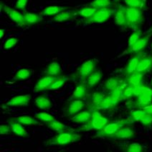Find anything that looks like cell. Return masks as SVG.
Here are the masks:
<instances>
[{"mask_svg":"<svg viewBox=\"0 0 152 152\" xmlns=\"http://www.w3.org/2000/svg\"><path fill=\"white\" fill-rule=\"evenodd\" d=\"M81 139V136L75 134L72 131H65L59 133L54 136L53 139L48 140L45 143L47 146H64L71 144L72 143L77 142Z\"/></svg>","mask_w":152,"mask_h":152,"instance_id":"1","label":"cell"},{"mask_svg":"<svg viewBox=\"0 0 152 152\" xmlns=\"http://www.w3.org/2000/svg\"><path fill=\"white\" fill-rule=\"evenodd\" d=\"M127 15V27L137 28L141 26L144 20L142 10L126 7Z\"/></svg>","mask_w":152,"mask_h":152,"instance_id":"2","label":"cell"},{"mask_svg":"<svg viewBox=\"0 0 152 152\" xmlns=\"http://www.w3.org/2000/svg\"><path fill=\"white\" fill-rule=\"evenodd\" d=\"M132 120H129V119H124V120H117L115 122H108L105 127H103L101 131H99L98 135L102 137L111 138L121 128L124 127L126 124L132 123Z\"/></svg>","mask_w":152,"mask_h":152,"instance_id":"3","label":"cell"},{"mask_svg":"<svg viewBox=\"0 0 152 152\" xmlns=\"http://www.w3.org/2000/svg\"><path fill=\"white\" fill-rule=\"evenodd\" d=\"M115 10L111 7H105L97 10L96 13L91 18L85 19V22L87 23L102 24L109 20L110 17L115 14Z\"/></svg>","mask_w":152,"mask_h":152,"instance_id":"4","label":"cell"},{"mask_svg":"<svg viewBox=\"0 0 152 152\" xmlns=\"http://www.w3.org/2000/svg\"><path fill=\"white\" fill-rule=\"evenodd\" d=\"M96 70H97V62L93 59H90L82 63V65L77 69L76 74L80 78L85 79L88 78Z\"/></svg>","mask_w":152,"mask_h":152,"instance_id":"5","label":"cell"},{"mask_svg":"<svg viewBox=\"0 0 152 152\" xmlns=\"http://www.w3.org/2000/svg\"><path fill=\"white\" fill-rule=\"evenodd\" d=\"M108 123V119L102 116L101 113L98 111H94L92 113V117L91 120L88 122V128L86 130L94 129L96 131H101Z\"/></svg>","mask_w":152,"mask_h":152,"instance_id":"6","label":"cell"},{"mask_svg":"<svg viewBox=\"0 0 152 152\" xmlns=\"http://www.w3.org/2000/svg\"><path fill=\"white\" fill-rule=\"evenodd\" d=\"M2 10H4V13L10 17V18L11 19L12 21L16 22L17 25L22 27L27 26L25 24V20H24L23 14L20 13V12H18L16 10L9 7L7 5H4V6L2 7Z\"/></svg>","mask_w":152,"mask_h":152,"instance_id":"7","label":"cell"},{"mask_svg":"<svg viewBox=\"0 0 152 152\" xmlns=\"http://www.w3.org/2000/svg\"><path fill=\"white\" fill-rule=\"evenodd\" d=\"M152 103V88L146 86L144 90L138 97V105L141 109H144Z\"/></svg>","mask_w":152,"mask_h":152,"instance_id":"8","label":"cell"},{"mask_svg":"<svg viewBox=\"0 0 152 152\" xmlns=\"http://www.w3.org/2000/svg\"><path fill=\"white\" fill-rule=\"evenodd\" d=\"M31 100V95L30 94L17 95L10 99L6 105L9 107H25L29 105Z\"/></svg>","mask_w":152,"mask_h":152,"instance_id":"9","label":"cell"},{"mask_svg":"<svg viewBox=\"0 0 152 152\" xmlns=\"http://www.w3.org/2000/svg\"><path fill=\"white\" fill-rule=\"evenodd\" d=\"M58 77H53V76L49 75H46L42 77L36 84L34 89V91L36 92H39V91H42L46 89L48 90V87L58 79Z\"/></svg>","mask_w":152,"mask_h":152,"instance_id":"10","label":"cell"},{"mask_svg":"<svg viewBox=\"0 0 152 152\" xmlns=\"http://www.w3.org/2000/svg\"><path fill=\"white\" fill-rule=\"evenodd\" d=\"M114 20L118 26L127 27V15L126 7L119 5L114 14Z\"/></svg>","mask_w":152,"mask_h":152,"instance_id":"11","label":"cell"},{"mask_svg":"<svg viewBox=\"0 0 152 152\" xmlns=\"http://www.w3.org/2000/svg\"><path fill=\"white\" fill-rule=\"evenodd\" d=\"M152 35V32L146 34V35L141 36L140 39L131 48L127 50L128 53H139L144 49L147 46L150 38Z\"/></svg>","mask_w":152,"mask_h":152,"instance_id":"12","label":"cell"},{"mask_svg":"<svg viewBox=\"0 0 152 152\" xmlns=\"http://www.w3.org/2000/svg\"><path fill=\"white\" fill-rule=\"evenodd\" d=\"M135 131L130 127H122L115 133L111 137L118 141H124V140L130 139L135 136Z\"/></svg>","mask_w":152,"mask_h":152,"instance_id":"13","label":"cell"},{"mask_svg":"<svg viewBox=\"0 0 152 152\" xmlns=\"http://www.w3.org/2000/svg\"><path fill=\"white\" fill-rule=\"evenodd\" d=\"M152 68V56L148 55L140 58L136 72L138 73L146 74Z\"/></svg>","mask_w":152,"mask_h":152,"instance_id":"14","label":"cell"},{"mask_svg":"<svg viewBox=\"0 0 152 152\" xmlns=\"http://www.w3.org/2000/svg\"><path fill=\"white\" fill-rule=\"evenodd\" d=\"M9 125L11 128L12 134H15V136L22 138H27L29 136L28 133L26 131L24 125H22V124L17 121L10 120V121H9Z\"/></svg>","mask_w":152,"mask_h":152,"instance_id":"15","label":"cell"},{"mask_svg":"<svg viewBox=\"0 0 152 152\" xmlns=\"http://www.w3.org/2000/svg\"><path fill=\"white\" fill-rule=\"evenodd\" d=\"M121 102L120 100L115 99V98L111 97L108 95L106 97L101 103H99L96 105V108L98 110H109V109H113L117 106L119 103Z\"/></svg>","mask_w":152,"mask_h":152,"instance_id":"16","label":"cell"},{"mask_svg":"<svg viewBox=\"0 0 152 152\" xmlns=\"http://www.w3.org/2000/svg\"><path fill=\"white\" fill-rule=\"evenodd\" d=\"M77 11L78 10H64V11H62L61 13H58V15H55L54 18H53V20L57 22H67L75 18V15L77 14Z\"/></svg>","mask_w":152,"mask_h":152,"instance_id":"17","label":"cell"},{"mask_svg":"<svg viewBox=\"0 0 152 152\" xmlns=\"http://www.w3.org/2000/svg\"><path fill=\"white\" fill-rule=\"evenodd\" d=\"M144 74L138 73V72H134V73L129 74L127 76L126 79L127 85L132 86V87H137V86L142 84V81L144 79Z\"/></svg>","mask_w":152,"mask_h":152,"instance_id":"18","label":"cell"},{"mask_svg":"<svg viewBox=\"0 0 152 152\" xmlns=\"http://www.w3.org/2000/svg\"><path fill=\"white\" fill-rule=\"evenodd\" d=\"M91 117H92V113L86 110V111H82L75 114L70 118V120L75 123L86 124L91 120Z\"/></svg>","mask_w":152,"mask_h":152,"instance_id":"19","label":"cell"},{"mask_svg":"<svg viewBox=\"0 0 152 152\" xmlns=\"http://www.w3.org/2000/svg\"><path fill=\"white\" fill-rule=\"evenodd\" d=\"M34 105L37 107V108L41 109V110H49L53 106V103L47 96L40 95L36 97L34 100Z\"/></svg>","mask_w":152,"mask_h":152,"instance_id":"20","label":"cell"},{"mask_svg":"<svg viewBox=\"0 0 152 152\" xmlns=\"http://www.w3.org/2000/svg\"><path fill=\"white\" fill-rule=\"evenodd\" d=\"M23 18L25 20L26 25H34L42 21L43 18L42 15L37 13H27L25 12L23 13Z\"/></svg>","mask_w":152,"mask_h":152,"instance_id":"21","label":"cell"},{"mask_svg":"<svg viewBox=\"0 0 152 152\" xmlns=\"http://www.w3.org/2000/svg\"><path fill=\"white\" fill-rule=\"evenodd\" d=\"M45 74L53 77H59L61 74V67L60 63L56 61H52L46 66Z\"/></svg>","mask_w":152,"mask_h":152,"instance_id":"22","label":"cell"},{"mask_svg":"<svg viewBox=\"0 0 152 152\" xmlns=\"http://www.w3.org/2000/svg\"><path fill=\"white\" fill-rule=\"evenodd\" d=\"M85 106L83 102L81 100H73L69 105L68 112L70 115H75V114L80 113Z\"/></svg>","mask_w":152,"mask_h":152,"instance_id":"23","label":"cell"},{"mask_svg":"<svg viewBox=\"0 0 152 152\" xmlns=\"http://www.w3.org/2000/svg\"><path fill=\"white\" fill-rule=\"evenodd\" d=\"M88 86L87 84L80 83L76 86L75 89H74L72 94V99L73 100H81L86 97L87 94Z\"/></svg>","mask_w":152,"mask_h":152,"instance_id":"24","label":"cell"},{"mask_svg":"<svg viewBox=\"0 0 152 152\" xmlns=\"http://www.w3.org/2000/svg\"><path fill=\"white\" fill-rule=\"evenodd\" d=\"M102 77H103V74H102L101 71L96 70V72H93L87 78L86 84H87L88 87L93 88L96 87L98 83L101 82Z\"/></svg>","mask_w":152,"mask_h":152,"instance_id":"25","label":"cell"},{"mask_svg":"<svg viewBox=\"0 0 152 152\" xmlns=\"http://www.w3.org/2000/svg\"><path fill=\"white\" fill-rule=\"evenodd\" d=\"M122 83H124V81H122L121 79L118 77H110L105 82L104 87L107 91H112L118 88Z\"/></svg>","mask_w":152,"mask_h":152,"instance_id":"26","label":"cell"},{"mask_svg":"<svg viewBox=\"0 0 152 152\" xmlns=\"http://www.w3.org/2000/svg\"><path fill=\"white\" fill-rule=\"evenodd\" d=\"M67 9H68L67 7H63L60 6H49L42 10V15L43 16H55Z\"/></svg>","mask_w":152,"mask_h":152,"instance_id":"27","label":"cell"},{"mask_svg":"<svg viewBox=\"0 0 152 152\" xmlns=\"http://www.w3.org/2000/svg\"><path fill=\"white\" fill-rule=\"evenodd\" d=\"M139 60L140 58L138 56H135L131 58L130 61L128 62L127 65L126 66L125 69H124V74L128 76L135 72L136 69H137L138 64H139Z\"/></svg>","mask_w":152,"mask_h":152,"instance_id":"28","label":"cell"},{"mask_svg":"<svg viewBox=\"0 0 152 152\" xmlns=\"http://www.w3.org/2000/svg\"><path fill=\"white\" fill-rule=\"evenodd\" d=\"M15 121L20 122V123L25 125L33 126L38 124V122L33 117L29 116V115H22V116L17 117L15 119Z\"/></svg>","mask_w":152,"mask_h":152,"instance_id":"29","label":"cell"},{"mask_svg":"<svg viewBox=\"0 0 152 152\" xmlns=\"http://www.w3.org/2000/svg\"><path fill=\"white\" fill-rule=\"evenodd\" d=\"M31 71L27 68L20 69L15 74V79L17 81H23L31 77Z\"/></svg>","mask_w":152,"mask_h":152,"instance_id":"30","label":"cell"},{"mask_svg":"<svg viewBox=\"0 0 152 152\" xmlns=\"http://www.w3.org/2000/svg\"><path fill=\"white\" fill-rule=\"evenodd\" d=\"M48 128L59 134V133H62L63 131L68 130V127L66 125H65V124L62 123L61 122L55 120V121L52 122L51 123L48 125Z\"/></svg>","mask_w":152,"mask_h":152,"instance_id":"31","label":"cell"},{"mask_svg":"<svg viewBox=\"0 0 152 152\" xmlns=\"http://www.w3.org/2000/svg\"><path fill=\"white\" fill-rule=\"evenodd\" d=\"M35 117L39 121L42 122L45 124H48V125H49L52 122L55 121L56 120L53 115H52L48 113H45V112L37 113L35 115Z\"/></svg>","mask_w":152,"mask_h":152,"instance_id":"32","label":"cell"},{"mask_svg":"<svg viewBox=\"0 0 152 152\" xmlns=\"http://www.w3.org/2000/svg\"><path fill=\"white\" fill-rule=\"evenodd\" d=\"M127 7L142 10L146 7V0H124Z\"/></svg>","mask_w":152,"mask_h":152,"instance_id":"33","label":"cell"},{"mask_svg":"<svg viewBox=\"0 0 152 152\" xmlns=\"http://www.w3.org/2000/svg\"><path fill=\"white\" fill-rule=\"evenodd\" d=\"M97 11V9L93 7H86L82 9L79 10L77 11V15H79L81 17H83L86 19H88L93 16L96 12Z\"/></svg>","mask_w":152,"mask_h":152,"instance_id":"34","label":"cell"},{"mask_svg":"<svg viewBox=\"0 0 152 152\" xmlns=\"http://www.w3.org/2000/svg\"><path fill=\"white\" fill-rule=\"evenodd\" d=\"M68 78L65 77H58V79L48 87V90H58L65 85Z\"/></svg>","mask_w":152,"mask_h":152,"instance_id":"35","label":"cell"},{"mask_svg":"<svg viewBox=\"0 0 152 152\" xmlns=\"http://www.w3.org/2000/svg\"><path fill=\"white\" fill-rule=\"evenodd\" d=\"M91 6L97 10L105 7H111L112 2L110 0H94L91 3Z\"/></svg>","mask_w":152,"mask_h":152,"instance_id":"36","label":"cell"},{"mask_svg":"<svg viewBox=\"0 0 152 152\" xmlns=\"http://www.w3.org/2000/svg\"><path fill=\"white\" fill-rule=\"evenodd\" d=\"M141 36H142V32H141V30L138 29V30L134 31L129 38V41H128V46L129 47H128V49L132 47L139 41Z\"/></svg>","mask_w":152,"mask_h":152,"instance_id":"37","label":"cell"},{"mask_svg":"<svg viewBox=\"0 0 152 152\" xmlns=\"http://www.w3.org/2000/svg\"><path fill=\"white\" fill-rule=\"evenodd\" d=\"M148 113H146L144 110H134L131 113V116L133 120L136 122H141V120H142L146 115H148Z\"/></svg>","mask_w":152,"mask_h":152,"instance_id":"38","label":"cell"},{"mask_svg":"<svg viewBox=\"0 0 152 152\" xmlns=\"http://www.w3.org/2000/svg\"><path fill=\"white\" fill-rule=\"evenodd\" d=\"M126 152H145V148L139 143H131L126 147Z\"/></svg>","mask_w":152,"mask_h":152,"instance_id":"39","label":"cell"},{"mask_svg":"<svg viewBox=\"0 0 152 152\" xmlns=\"http://www.w3.org/2000/svg\"><path fill=\"white\" fill-rule=\"evenodd\" d=\"M105 97H105V94H103V93L101 92V91H98V92H96L93 94L92 97H91V101H92L93 104L97 105L98 103H101Z\"/></svg>","mask_w":152,"mask_h":152,"instance_id":"40","label":"cell"},{"mask_svg":"<svg viewBox=\"0 0 152 152\" xmlns=\"http://www.w3.org/2000/svg\"><path fill=\"white\" fill-rule=\"evenodd\" d=\"M18 41L19 39L17 38H8L4 44V49L7 50L13 48L18 43Z\"/></svg>","mask_w":152,"mask_h":152,"instance_id":"41","label":"cell"},{"mask_svg":"<svg viewBox=\"0 0 152 152\" xmlns=\"http://www.w3.org/2000/svg\"><path fill=\"white\" fill-rule=\"evenodd\" d=\"M11 128L10 125H6V124H1L0 125V134L1 136H7L12 134Z\"/></svg>","mask_w":152,"mask_h":152,"instance_id":"42","label":"cell"},{"mask_svg":"<svg viewBox=\"0 0 152 152\" xmlns=\"http://www.w3.org/2000/svg\"><path fill=\"white\" fill-rule=\"evenodd\" d=\"M140 122L145 127H151L152 125V114H148L141 120Z\"/></svg>","mask_w":152,"mask_h":152,"instance_id":"43","label":"cell"},{"mask_svg":"<svg viewBox=\"0 0 152 152\" xmlns=\"http://www.w3.org/2000/svg\"><path fill=\"white\" fill-rule=\"evenodd\" d=\"M134 96V87L132 86L127 85V87L124 90V97L130 98L131 97Z\"/></svg>","mask_w":152,"mask_h":152,"instance_id":"44","label":"cell"},{"mask_svg":"<svg viewBox=\"0 0 152 152\" xmlns=\"http://www.w3.org/2000/svg\"><path fill=\"white\" fill-rule=\"evenodd\" d=\"M146 86L144 84H141V85L137 86V87H134V96L139 97L141 93L143 92V91L144 90V89L146 88Z\"/></svg>","mask_w":152,"mask_h":152,"instance_id":"45","label":"cell"},{"mask_svg":"<svg viewBox=\"0 0 152 152\" xmlns=\"http://www.w3.org/2000/svg\"><path fill=\"white\" fill-rule=\"evenodd\" d=\"M27 1H28V0H17L15 7L17 9L25 10L26 6H27Z\"/></svg>","mask_w":152,"mask_h":152,"instance_id":"46","label":"cell"},{"mask_svg":"<svg viewBox=\"0 0 152 152\" xmlns=\"http://www.w3.org/2000/svg\"><path fill=\"white\" fill-rule=\"evenodd\" d=\"M143 110H144L145 111H146V113H148V114H152V103L150 105H148V106L146 107V108L143 109Z\"/></svg>","mask_w":152,"mask_h":152,"instance_id":"47","label":"cell"},{"mask_svg":"<svg viewBox=\"0 0 152 152\" xmlns=\"http://www.w3.org/2000/svg\"><path fill=\"white\" fill-rule=\"evenodd\" d=\"M0 32H1V35H0V37H1V38H2L3 35H4V30H3L2 29H1V30H0Z\"/></svg>","mask_w":152,"mask_h":152,"instance_id":"48","label":"cell"},{"mask_svg":"<svg viewBox=\"0 0 152 152\" xmlns=\"http://www.w3.org/2000/svg\"><path fill=\"white\" fill-rule=\"evenodd\" d=\"M151 85H152V79H151Z\"/></svg>","mask_w":152,"mask_h":152,"instance_id":"49","label":"cell"},{"mask_svg":"<svg viewBox=\"0 0 152 152\" xmlns=\"http://www.w3.org/2000/svg\"><path fill=\"white\" fill-rule=\"evenodd\" d=\"M151 49H152V44H151Z\"/></svg>","mask_w":152,"mask_h":152,"instance_id":"50","label":"cell"}]
</instances>
